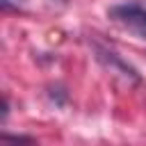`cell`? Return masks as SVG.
<instances>
[{
    "label": "cell",
    "instance_id": "6da1fadb",
    "mask_svg": "<svg viewBox=\"0 0 146 146\" xmlns=\"http://www.w3.org/2000/svg\"><path fill=\"white\" fill-rule=\"evenodd\" d=\"M107 16L119 27L130 32L132 36L146 41V5H141V2H121V5L110 7Z\"/></svg>",
    "mask_w": 146,
    "mask_h": 146
},
{
    "label": "cell",
    "instance_id": "7a4b0ae2",
    "mask_svg": "<svg viewBox=\"0 0 146 146\" xmlns=\"http://www.w3.org/2000/svg\"><path fill=\"white\" fill-rule=\"evenodd\" d=\"M96 57L110 68V71H119L125 80H132V82H139V75H137V71L130 66V64H125L114 50H107V48H96Z\"/></svg>",
    "mask_w": 146,
    "mask_h": 146
},
{
    "label": "cell",
    "instance_id": "3957f363",
    "mask_svg": "<svg viewBox=\"0 0 146 146\" xmlns=\"http://www.w3.org/2000/svg\"><path fill=\"white\" fill-rule=\"evenodd\" d=\"M0 146H39V144H36V139H32L27 135H9V132H2Z\"/></svg>",
    "mask_w": 146,
    "mask_h": 146
},
{
    "label": "cell",
    "instance_id": "277c9868",
    "mask_svg": "<svg viewBox=\"0 0 146 146\" xmlns=\"http://www.w3.org/2000/svg\"><path fill=\"white\" fill-rule=\"evenodd\" d=\"M0 5H2V9L7 11V9H11L14 5H18V0H0Z\"/></svg>",
    "mask_w": 146,
    "mask_h": 146
}]
</instances>
